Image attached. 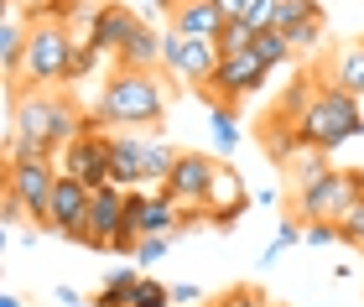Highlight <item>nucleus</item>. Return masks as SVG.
<instances>
[{
    "label": "nucleus",
    "mask_w": 364,
    "mask_h": 307,
    "mask_svg": "<svg viewBox=\"0 0 364 307\" xmlns=\"http://www.w3.org/2000/svg\"><path fill=\"white\" fill-rule=\"evenodd\" d=\"M89 125V109H78L73 94H58V84H21L11 89V156H63V146Z\"/></svg>",
    "instance_id": "1"
},
{
    "label": "nucleus",
    "mask_w": 364,
    "mask_h": 307,
    "mask_svg": "<svg viewBox=\"0 0 364 307\" xmlns=\"http://www.w3.org/2000/svg\"><path fill=\"white\" fill-rule=\"evenodd\" d=\"M89 115L105 125V131H146V125L167 120V78L156 68H120L105 78L99 99Z\"/></svg>",
    "instance_id": "2"
},
{
    "label": "nucleus",
    "mask_w": 364,
    "mask_h": 307,
    "mask_svg": "<svg viewBox=\"0 0 364 307\" xmlns=\"http://www.w3.org/2000/svg\"><path fill=\"white\" fill-rule=\"evenodd\" d=\"M364 136V115H359V94H349L343 84H323L318 99L307 104V115L296 120V141L318 151H338L343 141Z\"/></svg>",
    "instance_id": "3"
},
{
    "label": "nucleus",
    "mask_w": 364,
    "mask_h": 307,
    "mask_svg": "<svg viewBox=\"0 0 364 307\" xmlns=\"http://www.w3.org/2000/svg\"><path fill=\"white\" fill-rule=\"evenodd\" d=\"M73 16L47 0V6L31 11V42H26V78L21 84H63V68H68L73 53Z\"/></svg>",
    "instance_id": "4"
},
{
    "label": "nucleus",
    "mask_w": 364,
    "mask_h": 307,
    "mask_svg": "<svg viewBox=\"0 0 364 307\" xmlns=\"http://www.w3.org/2000/svg\"><path fill=\"white\" fill-rule=\"evenodd\" d=\"M364 193V172L359 167H328L323 177H312L307 188L291 193V214L312 224V219H338L343 208Z\"/></svg>",
    "instance_id": "5"
},
{
    "label": "nucleus",
    "mask_w": 364,
    "mask_h": 307,
    "mask_svg": "<svg viewBox=\"0 0 364 307\" xmlns=\"http://www.w3.org/2000/svg\"><path fill=\"white\" fill-rule=\"evenodd\" d=\"M266 78H271V63L250 47V53H224L213 78L193 94H198V104H245V94H260Z\"/></svg>",
    "instance_id": "6"
},
{
    "label": "nucleus",
    "mask_w": 364,
    "mask_h": 307,
    "mask_svg": "<svg viewBox=\"0 0 364 307\" xmlns=\"http://www.w3.org/2000/svg\"><path fill=\"white\" fill-rule=\"evenodd\" d=\"M208 183H213V156H203V151H182L177 167L167 172L161 193L182 208V230H193L198 219H208Z\"/></svg>",
    "instance_id": "7"
},
{
    "label": "nucleus",
    "mask_w": 364,
    "mask_h": 307,
    "mask_svg": "<svg viewBox=\"0 0 364 307\" xmlns=\"http://www.w3.org/2000/svg\"><path fill=\"white\" fill-rule=\"evenodd\" d=\"M219 42L213 37H188V31H161V73H172L182 78V84H193V89H203L213 68H219Z\"/></svg>",
    "instance_id": "8"
},
{
    "label": "nucleus",
    "mask_w": 364,
    "mask_h": 307,
    "mask_svg": "<svg viewBox=\"0 0 364 307\" xmlns=\"http://www.w3.org/2000/svg\"><path fill=\"white\" fill-rule=\"evenodd\" d=\"M58 156H11L6 161V193H16L26 208H31V219H47V208H53V193H58Z\"/></svg>",
    "instance_id": "9"
},
{
    "label": "nucleus",
    "mask_w": 364,
    "mask_h": 307,
    "mask_svg": "<svg viewBox=\"0 0 364 307\" xmlns=\"http://www.w3.org/2000/svg\"><path fill=\"white\" fill-rule=\"evenodd\" d=\"M58 167L68 172V177H78V183H89V188H105L109 183V131L89 115V125L68 141V146H63Z\"/></svg>",
    "instance_id": "10"
},
{
    "label": "nucleus",
    "mask_w": 364,
    "mask_h": 307,
    "mask_svg": "<svg viewBox=\"0 0 364 307\" xmlns=\"http://www.w3.org/2000/svg\"><path fill=\"white\" fill-rule=\"evenodd\" d=\"M89 198H94V188L63 172V177H58V193H53V208H47V219H42V230L58 235V239H68V245H84V230H89Z\"/></svg>",
    "instance_id": "11"
},
{
    "label": "nucleus",
    "mask_w": 364,
    "mask_h": 307,
    "mask_svg": "<svg viewBox=\"0 0 364 307\" xmlns=\"http://www.w3.org/2000/svg\"><path fill=\"white\" fill-rule=\"evenodd\" d=\"M125 193L120 183H105V188H94V198H89V230H84V245L89 250H109L114 255V235L125 230Z\"/></svg>",
    "instance_id": "12"
},
{
    "label": "nucleus",
    "mask_w": 364,
    "mask_h": 307,
    "mask_svg": "<svg viewBox=\"0 0 364 307\" xmlns=\"http://www.w3.org/2000/svg\"><path fill=\"white\" fill-rule=\"evenodd\" d=\"M250 203L255 198L245 193V177L229 167V161H213V183H208V224L213 230H235Z\"/></svg>",
    "instance_id": "13"
},
{
    "label": "nucleus",
    "mask_w": 364,
    "mask_h": 307,
    "mask_svg": "<svg viewBox=\"0 0 364 307\" xmlns=\"http://www.w3.org/2000/svg\"><path fill=\"white\" fill-rule=\"evenodd\" d=\"M109 183L146 188V136H136V131H109Z\"/></svg>",
    "instance_id": "14"
},
{
    "label": "nucleus",
    "mask_w": 364,
    "mask_h": 307,
    "mask_svg": "<svg viewBox=\"0 0 364 307\" xmlns=\"http://www.w3.org/2000/svg\"><path fill=\"white\" fill-rule=\"evenodd\" d=\"M26 42H31V21L16 16V0H6V21H0V68H6V89H21L26 78Z\"/></svg>",
    "instance_id": "15"
},
{
    "label": "nucleus",
    "mask_w": 364,
    "mask_h": 307,
    "mask_svg": "<svg viewBox=\"0 0 364 307\" xmlns=\"http://www.w3.org/2000/svg\"><path fill=\"white\" fill-rule=\"evenodd\" d=\"M141 16L120 6V0H105V6H94V26H89V42L99 53H120V42L130 37V26H136Z\"/></svg>",
    "instance_id": "16"
},
{
    "label": "nucleus",
    "mask_w": 364,
    "mask_h": 307,
    "mask_svg": "<svg viewBox=\"0 0 364 307\" xmlns=\"http://www.w3.org/2000/svg\"><path fill=\"white\" fill-rule=\"evenodd\" d=\"M224 21H229V16H224L219 0H177V6H172V26L188 31V37H213V42H219Z\"/></svg>",
    "instance_id": "17"
},
{
    "label": "nucleus",
    "mask_w": 364,
    "mask_h": 307,
    "mask_svg": "<svg viewBox=\"0 0 364 307\" xmlns=\"http://www.w3.org/2000/svg\"><path fill=\"white\" fill-rule=\"evenodd\" d=\"M120 68H161V31L151 21H136L130 26V37L120 42V53H114Z\"/></svg>",
    "instance_id": "18"
},
{
    "label": "nucleus",
    "mask_w": 364,
    "mask_h": 307,
    "mask_svg": "<svg viewBox=\"0 0 364 307\" xmlns=\"http://www.w3.org/2000/svg\"><path fill=\"white\" fill-rule=\"evenodd\" d=\"M333 84H343L349 94H359V99H364V37L343 42L338 53H333Z\"/></svg>",
    "instance_id": "19"
},
{
    "label": "nucleus",
    "mask_w": 364,
    "mask_h": 307,
    "mask_svg": "<svg viewBox=\"0 0 364 307\" xmlns=\"http://www.w3.org/2000/svg\"><path fill=\"white\" fill-rule=\"evenodd\" d=\"M177 146L172 141H161V136H146V188H161L167 183V172L177 167Z\"/></svg>",
    "instance_id": "20"
},
{
    "label": "nucleus",
    "mask_w": 364,
    "mask_h": 307,
    "mask_svg": "<svg viewBox=\"0 0 364 307\" xmlns=\"http://www.w3.org/2000/svg\"><path fill=\"white\" fill-rule=\"evenodd\" d=\"M328 156H333V151H318V146H302V151H296V156L287 161V177H291V193H296V188H307V183H312V177H323L328 167H333V161H328Z\"/></svg>",
    "instance_id": "21"
},
{
    "label": "nucleus",
    "mask_w": 364,
    "mask_h": 307,
    "mask_svg": "<svg viewBox=\"0 0 364 307\" xmlns=\"http://www.w3.org/2000/svg\"><path fill=\"white\" fill-rule=\"evenodd\" d=\"M208 120H213L219 151H235L240 146V104H208Z\"/></svg>",
    "instance_id": "22"
},
{
    "label": "nucleus",
    "mask_w": 364,
    "mask_h": 307,
    "mask_svg": "<svg viewBox=\"0 0 364 307\" xmlns=\"http://www.w3.org/2000/svg\"><path fill=\"white\" fill-rule=\"evenodd\" d=\"M250 47H255V53L271 63V68H281L287 58H296V53H291V37H287L281 26H266V31H255V42H250Z\"/></svg>",
    "instance_id": "23"
},
{
    "label": "nucleus",
    "mask_w": 364,
    "mask_h": 307,
    "mask_svg": "<svg viewBox=\"0 0 364 307\" xmlns=\"http://www.w3.org/2000/svg\"><path fill=\"white\" fill-rule=\"evenodd\" d=\"M105 58L94 42H73V53H68V68H63V84H84V78L94 73V63Z\"/></svg>",
    "instance_id": "24"
},
{
    "label": "nucleus",
    "mask_w": 364,
    "mask_h": 307,
    "mask_svg": "<svg viewBox=\"0 0 364 307\" xmlns=\"http://www.w3.org/2000/svg\"><path fill=\"white\" fill-rule=\"evenodd\" d=\"M323 6L318 0H281V11H276V26L281 31H291V26H302V21H323Z\"/></svg>",
    "instance_id": "25"
},
{
    "label": "nucleus",
    "mask_w": 364,
    "mask_h": 307,
    "mask_svg": "<svg viewBox=\"0 0 364 307\" xmlns=\"http://www.w3.org/2000/svg\"><path fill=\"white\" fill-rule=\"evenodd\" d=\"M250 42H255V26L245 16H229L219 31V53H250Z\"/></svg>",
    "instance_id": "26"
},
{
    "label": "nucleus",
    "mask_w": 364,
    "mask_h": 307,
    "mask_svg": "<svg viewBox=\"0 0 364 307\" xmlns=\"http://www.w3.org/2000/svg\"><path fill=\"white\" fill-rule=\"evenodd\" d=\"M333 224H338V239H343V245H354V250L364 245V193H359V198H354L349 208H343V214H338Z\"/></svg>",
    "instance_id": "27"
},
{
    "label": "nucleus",
    "mask_w": 364,
    "mask_h": 307,
    "mask_svg": "<svg viewBox=\"0 0 364 307\" xmlns=\"http://www.w3.org/2000/svg\"><path fill=\"white\" fill-rule=\"evenodd\" d=\"M130 307H172V286H161L151 276L136 281V292H130Z\"/></svg>",
    "instance_id": "28"
},
{
    "label": "nucleus",
    "mask_w": 364,
    "mask_h": 307,
    "mask_svg": "<svg viewBox=\"0 0 364 307\" xmlns=\"http://www.w3.org/2000/svg\"><path fill=\"white\" fill-rule=\"evenodd\" d=\"M167 250H172V235H141V245H136V261H141V266H151V261H167Z\"/></svg>",
    "instance_id": "29"
},
{
    "label": "nucleus",
    "mask_w": 364,
    "mask_h": 307,
    "mask_svg": "<svg viewBox=\"0 0 364 307\" xmlns=\"http://www.w3.org/2000/svg\"><path fill=\"white\" fill-rule=\"evenodd\" d=\"M296 239H302V219H296V214H291V219H281V224H276V239H271V250H266V261H276V255H281V250H287V245H296Z\"/></svg>",
    "instance_id": "30"
},
{
    "label": "nucleus",
    "mask_w": 364,
    "mask_h": 307,
    "mask_svg": "<svg viewBox=\"0 0 364 307\" xmlns=\"http://www.w3.org/2000/svg\"><path fill=\"white\" fill-rule=\"evenodd\" d=\"M287 37H291V53H312V47H323V21H302Z\"/></svg>",
    "instance_id": "31"
},
{
    "label": "nucleus",
    "mask_w": 364,
    "mask_h": 307,
    "mask_svg": "<svg viewBox=\"0 0 364 307\" xmlns=\"http://www.w3.org/2000/svg\"><path fill=\"white\" fill-rule=\"evenodd\" d=\"M302 239L307 245H338V224L333 219H312V224H302Z\"/></svg>",
    "instance_id": "32"
},
{
    "label": "nucleus",
    "mask_w": 364,
    "mask_h": 307,
    "mask_svg": "<svg viewBox=\"0 0 364 307\" xmlns=\"http://www.w3.org/2000/svg\"><path fill=\"white\" fill-rule=\"evenodd\" d=\"M172 302H198V286L193 281H177L172 286Z\"/></svg>",
    "instance_id": "33"
},
{
    "label": "nucleus",
    "mask_w": 364,
    "mask_h": 307,
    "mask_svg": "<svg viewBox=\"0 0 364 307\" xmlns=\"http://www.w3.org/2000/svg\"><path fill=\"white\" fill-rule=\"evenodd\" d=\"M219 6H224V16H250L255 0H219Z\"/></svg>",
    "instance_id": "34"
},
{
    "label": "nucleus",
    "mask_w": 364,
    "mask_h": 307,
    "mask_svg": "<svg viewBox=\"0 0 364 307\" xmlns=\"http://www.w3.org/2000/svg\"><path fill=\"white\" fill-rule=\"evenodd\" d=\"M0 307H21V297H16V292H6V297H0Z\"/></svg>",
    "instance_id": "35"
},
{
    "label": "nucleus",
    "mask_w": 364,
    "mask_h": 307,
    "mask_svg": "<svg viewBox=\"0 0 364 307\" xmlns=\"http://www.w3.org/2000/svg\"><path fill=\"white\" fill-rule=\"evenodd\" d=\"M208 307H229V297H213V302H208Z\"/></svg>",
    "instance_id": "36"
},
{
    "label": "nucleus",
    "mask_w": 364,
    "mask_h": 307,
    "mask_svg": "<svg viewBox=\"0 0 364 307\" xmlns=\"http://www.w3.org/2000/svg\"><path fill=\"white\" fill-rule=\"evenodd\" d=\"M266 307H281V302H266Z\"/></svg>",
    "instance_id": "37"
},
{
    "label": "nucleus",
    "mask_w": 364,
    "mask_h": 307,
    "mask_svg": "<svg viewBox=\"0 0 364 307\" xmlns=\"http://www.w3.org/2000/svg\"><path fill=\"white\" fill-rule=\"evenodd\" d=\"M359 255H364V245H359Z\"/></svg>",
    "instance_id": "38"
}]
</instances>
